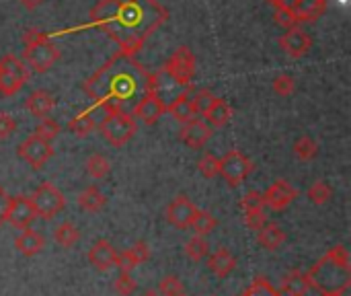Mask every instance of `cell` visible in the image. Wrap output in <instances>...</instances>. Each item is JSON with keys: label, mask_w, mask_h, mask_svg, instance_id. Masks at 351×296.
<instances>
[{"label": "cell", "mask_w": 351, "mask_h": 296, "mask_svg": "<svg viewBox=\"0 0 351 296\" xmlns=\"http://www.w3.org/2000/svg\"><path fill=\"white\" fill-rule=\"evenodd\" d=\"M185 253H187V258H191L193 262H202V260H206L208 255H210V245H208V241L204 239V237H193V239H189L187 243H185Z\"/></svg>", "instance_id": "cell-32"}, {"label": "cell", "mask_w": 351, "mask_h": 296, "mask_svg": "<svg viewBox=\"0 0 351 296\" xmlns=\"http://www.w3.org/2000/svg\"><path fill=\"white\" fill-rule=\"evenodd\" d=\"M173 78H177L181 84L189 87L195 74V56L189 47H179L165 66Z\"/></svg>", "instance_id": "cell-10"}, {"label": "cell", "mask_w": 351, "mask_h": 296, "mask_svg": "<svg viewBox=\"0 0 351 296\" xmlns=\"http://www.w3.org/2000/svg\"><path fill=\"white\" fill-rule=\"evenodd\" d=\"M230 115H232L230 105L224 99H216V103L206 113V122L210 128H224L230 122Z\"/></svg>", "instance_id": "cell-25"}, {"label": "cell", "mask_w": 351, "mask_h": 296, "mask_svg": "<svg viewBox=\"0 0 351 296\" xmlns=\"http://www.w3.org/2000/svg\"><path fill=\"white\" fill-rule=\"evenodd\" d=\"M78 239H80V231H78L72 223H62V225L56 227V231H53V241L60 243V245L66 247V249L72 247V245H76Z\"/></svg>", "instance_id": "cell-29"}, {"label": "cell", "mask_w": 351, "mask_h": 296, "mask_svg": "<svg viewBox=\"0 0 351 296\" xmlns=\"http://www.w3.org/2000/svg\"><path fill=\"white\" fill-rule=\"evenodd\" d=\"M321 296H343V295H321Z\"/></svg>", "instance_id": "cell-53"}, {"label": "cell", "mask_w": 351, "mask_h": 296, "mask_svg": "<svg viewBox=\"0 0 351 296\" xmlns=\"http://www.w3.org/2000/svg\"><path fill=\"white\" fill-rule=\"evenodd\" d=\"M257 233H259V237H257V239H259V245H261L263 249H267V251L280 249L282 243L286 241V233H284L282 227L276 225V223H265L263 229L257 231Z\"/></svg>", "instance_id": "cell-22"}, {"label": "cell", "mask_w": 351, "mask_h": 296, "mask_svg": "<svg viewBox=\"0 0 351 296\" xmlns=\"http://www.w3.org/2000/svg\"><path fill=\"white\" fill-rule=\"evenodd\" d=\"M115 253H117V251L111 247V243L105 241V239H101V241H97V243L90 247V251H88V262H90L97 270L107 272V270H111V268L115 266Z\"/></svg>", "instance_id": "cell-17"}, {"label": "cell", "mask_w": 351, "mask_h": 296, "mask_svg": "<svg viewBox=\"0 0 351 296\" xmlns=\"http://www.w3.org/2000/svg\"><path fill=\"white\" fill-rule=\"evenodd\" d=\"M169 113L177 119V122H181V124H187V122H191L197 113H195V109H193V103H191V97L189 95H181L171 107H169Z\"/></svg>", "instance_id": "cell-26"}, {"label": "cell", "mask_w": 351, "mask_h": 296, "mask_svg": "<svg viewBox=\"0 0 351 296\" xmlns=\"http://www.w3.org/2000/svg\"><path fill=\"white\" fill-rule=\"evenodd\" d=\"M276 21L282 25V27H286V31L288 29H294V27H298L300 23L296 21V16H294V12L292 10H276Z\"/></svg>", "instance_id": "cell-47"}, {"label": "cell", "mask_w": 351, "mask_h": 296, "mask_svg": "<svg viewBox=\"0 0 351 296\" xmlns=\"http://www.w3.org/2000/svg\"><path fill=\"white\" fill-rule=\"evenodd\" d=\"M115 266L119 268V272H125V274H130L134 268H138V262H136V258L132 255V251L128 249V251L115 253Z\"/></svg>", "instance_id": "cell-45"}, {"label": "cell", "mask_w": 351, "mask_h": 296, "mask_svg": "<svg viewBox=\"0 0 351 296\" xmlns=\"http://www.w3.org/2000/svg\"><path fill=\"white\" fill-rule=\"evenodd\" d=\"M19 157L23 159V161H27L33 169H41L49 159H51V155H53V146H51V142H47V140H43V138H39V136H29L21 146H19Z\"/></svg>", "instance_id": "cell-9"}, {"label": "cell", "mask_w": 351, "mask_h": 296, "mask_svg": "<svg viewBox=\"0 0 351 296\" xmlns=\"http://www.w3.org/2000/svg\"><path fill=\"white\" fill-rule=\"evenodd\" d=\"M241 296H280V293L269 284V280H265L263 276H257L253 284Z\"/></svg>", "instance_id": "cell-37"}, {"label": "cell", "mask_w": 351, "mask_h": 296, "mask_svg": "<svg viewBox=\"0 0 351 296\" xmlns=\"http://www.w3.org/2000/svg\"><path fill=\"white\" fill-rule=\"evenodd\" d=\"M105 202L107 200H105V196L101 194V190L97 185H90V187H86V190H82L78 194V206L84 212H99V210H103Z\"/></svg>", "instance_id": "cell-24"}, {"label": "cell", "mask_w": 351, "mask_h": 296, "mask_svg": "<svg viewBox=\"0 0 351 296\" xmlns=\"http://www.w3.org/2000/svg\"><path fill=\"white\" fill-rule=\"evenodd\" d=\"M195 212H197V208L193 206V202L189 198L177 196L167 206V220L177 229H187V227H191V220H193Z\"/></svg>", "instance_id": "cell-12"}, {"label": "cell", "mask_w": 351, "mask_h": 296, "mask_svg": "<svg viewBox=\"0 0 351 296\" xmlns=\"http://www.w3.org/2000/svg\"><path fill=\"white\" fill-rule=\"evenodd\" d=\"M216 227H218V220L210 212H206V210H197L193 220H191V229L195 231L197 237H206V235L214 233Z\"/></svg>", "instance_id": "cell-28"}, {"label": "cell", "mask_w": 351, "mask_h": 296, "mask_svg": "<svg viewBox=\"0 0 351 296\" xmlns=\"http://www.w3.org/2000/svg\"><path fill=\"white\" fill-rule=\"evenodd\" d=\"M162 19L165 10L154 0H101L90 12V21L105 29L128 56L142 47Z\"/></svg>", "instance_id": "cell-1"}, {"label": "cell", "mask_w": 351, "mask_h": 296, "mask_svg": "<svg viewBox=\"0 0 351 296\" xmlns=\"http://www.w3.org/2000/svg\"><path fill=\"white\" fill-rule=\"evenodd\" d=\"M216 99H218V97H216L210 89H197V91H195V95L191 97V103H193L195 113L206 115V113L210 111V107L216 103Z\"/></svg>", "instance_id": "cell-33"}, {"label": "cell", "mask_w": 351, "mask_h": 296, "mask_svg": "<svg viewBox=\"0 0 351 296\" xmlns=\"http://www.w3.org/2000/svg\"><path fill=\"white\" fill-rule=\"evenodd\" d=\"M99 130L111 146H123L125 142L134 138L138 126H136L134 115L125 111H115V113L105 115V119L99 124Z\"/></svg>", "instance_id": "cell-6"}, {"label": "cell", "mask_w": 351, "mask_h": 296, "mask_svg": "<svg viewBox=\"0 0 351 296\" xmlns=\"http://www.w3.org/2000/svg\"><path fill=\"white\" fill-rule=\"evenodd\" d=\"M111 171V165H109V159L103 157V155H93L86 159V173L95 179H103L107 177Z\"/></svg>", "instance_id": "cell-31"}, {"label": "cell", "mask_w": 351, "mask_h": 296, "mask_svg": "<svg viewBox=\"0 0 351 296\" xmlns=\"http://www.w3.org/2000/svg\"><path fill=\"white\" fill-rule=\"evenodd\" d=\"M130 251H132V255L136 258L138 266H140V264H144V262L150 258V249H148V245H146L144 241H138V243H136V245H134Z\"/></svg>", "instance_id": "cell-49"}, {"label": "cell", "mask_w": 351, "mask_h": 296, "mask_svg": "<svg viewBox=\"0 0 351 296\" xmlns=\"http://www.w3.org/2000/svg\"><path fill=\"white\" fill-rule=\"evenodd\" d=\"M197 169H199V173H202L204 177L214 179V177L220 173V159H218L216 155H212V152H206L204 157H199Z\"/></svg>", "instance_id": "cell-36"}, {"label": "cell", "mask_w": 351, "mask_h": 296, "mask_svg": "<svg viewBox=\"0 0 351 296\" xmlns=\"http://www.w3.org/2000/svg\"><path fill=\"white\" fill-rule=\"evenodd\" d=\"M10 204H12V198L6 194L4 187H0V227L6 223L8 218V210H10Z\"/></svg>", "instance_id": "cell-48"}, {"label": "cell", "mask_w": 351, "mask_h": 296, "mask_svg": "<svg viewBox=\"0 0 351 296\" xmlns=\"http://www.w3.org/2000/svg\"><path fill=\"white\" fill-rule=\"evenodd\" d=\"M298 198V192L296 187H292L288 181L284 179H278L274 185H269V190L263 194V200H265V206L274 208V210H284L288 208L294 200Z\"/></svg>", "instance_id": "cell-13"}, {"label": "cell", "mask_w": 351, "mask_h": 296, "mask_svg": "<svg viewBox=\"0 0 351 296\" xmlns=\"http://www.w3.org/2000/svg\"><path fill=\"white\" fill-rule=\"evenodd\" d=\"M269 2L276 6V10H290L294 4V0H269Z\"/></svg>", "instance_id": "cell-50"}, {"label": "cell", "mask_w": 351, "mask_h": 296, "mask_svg": "<svg viewBox=\"0 0 351 296\" xmlns=\"http://www.w3.org/2000/svg\"><path fill=\"white\" fill-rule=\"evenodd\" d=\"M280 47L290 56V58H302L311 52L313 47V39L306 31H302L300 27L288 29L282 37H280Z\"/></svg>", "instance_id": "cell-11"}, {"label": "cell", "mask_w": 351, "mask_h": 296, "mask_svg": "<svg viewBox=\"0 0 351 296\" xmlns=\"http://www.w3.org/2000/svg\"><path fill=\"white\" fill-rule=\"evenodd\" d=\"M35 218H37V214H35V208L29 198H25V196L12 198L6 223H10L14 229L23 231V229H29Z\"/></svg>", "instance_id": "cell-15"}, {"label": "cell", "mask_w": 351, "mask_h": 296, "mask_svg": "<svg viewBox=\"0 0 351 296\" xmlns=\"http://www.w3.org/2000/svg\"><path fill=\"white\" fill-rule=\"evenodd\" d=\"M308 286L321 295H343L351 286L350 253L346 245H335L308 272Z\"/></svg>", "instance_id": "cell-3"}, {"label": "cell", "mask_w": 351, "mask_h": 296, "mask_svg": "<svg viewBox=\"0 0 351 296\" xmlns=\"http://www.w3.org/2000/svg\"><path fill=\"white\" fill-rule=\"evenodd\" d=\"M58 134H60V124H58V122H53V119H49V117L39 119V126L35 128V136H39V138H43V140H47V142H51Z\"/></svg>", "instance_id": "cell-38"}, {"label": "cell", "mask_w": 351, "mask_h": 296, "mask_svg": "<svg viewBox=\"0 0 351 296\" xmlns=\"http://www.w3.org/2000/svg\"><path fill=\"white\" fill-rule=\"evenodd\" d=\"M29 200H31V204H33V208H35V214L41 216V218H45V220H51V218H53L56 214H60V212L64 210V206H66L64 194H62L56 185H51L49 181L41 183V185L33 192V196H31Z\"/></svg>", "instance_id": "cell-7"}, {"label": "cell", "mask_w": 351, "mask_h": 296, "mask_svg": "<svg viewBox=\"0 0 351 296\" xmlns=\"http://www.w3.org/2000/svg\"><path fill=\"white\" fill-rule=\"evenodd\" d=\"M43 245H45L43 237H41L39 233L31 231V229H23V231H21V235L14 239V247H16V251H19V253H23L25 258H33V255H37V253L43 249Z\"/></svg>", "instance_id": "cell-21"}, {"label": "cell", "mask_w": 351, "mask_h": 296, "mask_svg": "<svg viewBox=\"0 0 351 296\" xmlns=\"http://www.w3.org/2000/svg\"><path fill=\"white\" fill-rule=\"evenodd\" d=\"M0 70H4V72H8V74H12L14 78H19L23 84L27 82V78H29V68L25 66V62L23 60H19L16 56H12V54H6V56H2L0 58Z\"/></svg>", "instance_id": "cell-27"}, {"label": "cell", "mask_w": 351, "mask_h": 296, "mask_svg": "<svg viewBox=\"0 0 351 296\" xmlns=\"http://www.w3.org/2000/svg\"><path fill=\"white\" fill-rule=\"evenodd\" d=\"M148 72L136 64L134 56H113L95 76L84 82V93L107 113L123 111V103L138 95V89L146 91Z\"/></svg>", "instance_id": "cell-2"}, {"label": "cell", "mask_w": 351, "mask_h": 296, "mask_svg": "<svg viewBox=\"0 0 351 296\" xmlns=\"http://www.w3.org/2000/svg\"><path fill=\"white\" fill-rule=\"evenodd\" d=\"M179 136H181V142L187 144L189 148H202L212 138V128L208 126V122L193 117L191 122L183 124Z\"/></svg>", "instance_id": "cell-14"}, {"label": "cell", "mask_w": 351, "mask_h": 296, "mask_svg": "<svg viewBox=\"0 0 351 296\" xmlns=\"http://www.w3.org/2000/svg\"><path fill=\"white\" fill-rule=\"evenodd\" d=\"M162 113H165L162 103L154 95H148V93L134 107V115H138V119H142L146 126H154L162 117Z\"/></svg>", "instance_id": "cell-16"}, {"label": "cell", "mask_w": 351, "mask_h": 296, "mask_svg": "<svg viewBox=\"0 0 351 296\" xmlns=\"http://www.w3.org/2000/svg\"><path fill=\"white\" fill-rule=\"evenodd\" d=\"M23 43H25V62L37 74L47 72L60 58V49L56 47V43L37 29L25 31Z\"/></svg>", "instance_id": "cell-4"}, {"label": "cell", "mask_w": 351, "mask_h": 296, "mask_svg": "<svg viewBox=\"0 0 351 296\" xmlns=\"http://www.w3.org/2000/svg\"><path fill=\"white\" fill-rule=\"evenodd\" d=\"M19 2H21V6H25V8L33 10V8H37L43 0H19Z\"/></svg>", "instance_id": "cell-51"}, {"label": "cell", "mask_w": 351, "mask_h": 296, "mask_svg": "<svg viewBox=\"0 0 351 296\" xmlns=\"http://www.w3.org/2000/svg\"><path fill=\"white\" fill-rule=\"evenodd\" d=\"M21 87H23V82H21L19 78H14L12 74H8V72L0 70V95H4V97H12Z\"/></svg>", "instance_id": "cell-40"}, {"label": "cell", "mask_w": 351, "mask_h": 296, "mask_svg": "<svg viewBox=\"0 0 351 296\" xmlns=\"http://www.w3.org/2000/svg\"><path fill=\"white\" fill-rule=\"evenodd\" d=\"M189 89H191V84H189V87L181 84L177 78H173V76L169 74V70H167L165 66L158 68L156 72H148L146 93H148V95H154V97L162 103L165 111H169V107H171L181 95H189Z\"/></svg>", "instance_id": "cell-5"}, {"label": "cell", "mask_w": 351, "mask_h": 296, "mask_svg": "<svg viewBox=\"0 0 351 296\" xmlns=\"http://www.w3.org/2000/svg\"><path fill=\"white\" fill-rule=\"evenodd\" d=\"M265 223H267V218H265V212L263 210H247L245 212V225H247V229L261 231Z\"/></svg>", "instance_id": "cell-43"}, {"label": "cell", "mask_w": 351, "mask_h": 296, "mask_svg": "<svg viewBox=\"0 0 351 296\" xmlns=\"http://www.w3.org/2000/svg\"><path fill=\"white\" fill-rule=\"evenodd\" d=\"M208 268H210L218 278H226V276L237 268V258H234L226 247H220V249H216V251L208 258Z\"/></svg>", "instance_id": "cell-20"}, {"label": "cell", "mask_w": 351, "mask_h": 296, "mask_svg": "<svg viewBox=\"0 0 351 296\" xmlns=\"http://www.w3.org/2000/svg\"><path fill=\"white\" fill-rule=\"evenodd\" d=\"M14 130H16V122H14V117H12L10 113L0 111V140L8 138Z\"/></svg>", "instance_id": "cell-46"}, {"label": "cell", "mask_w": 351, "mask_h": 296, "mask_svg": "<svg viewBox=\"0 0 351 296\" xmlns=\"http://www.w3.org/2000/svg\"><path fill=\"white\" fill-rule=\"evenodd\" d=\"M296 89V80L290 74H280L278 78H274V91L280 97H290Z\"/></svg>", "instance_id": "cell-41"}, {"label": "cell", "mask_w": 351, "mask_h": 296, "mask_svg": "<svg viewBox=\"0 0 351 296\" xmlns=\"http://www.w3.org/2000/svg\"><path fill=\"white\" fill-rule=\"evenodd\" d=\"M142 296H160V293L158 291H146Z\"/></svg>", "instance_id": "cell-52"}, {"label": "cell", "mask_w": 351, "mask_h": 296, "mask_svg": "<svg viewBox=\"0 0 351 296\" xmlns=\"http://www.w3.org/2000/svg\"><path fill=\"white\" fill-rule=\"evenodd\" d=\"M113 288H115V293L119 296H132L134 295V291H136V282H134V278H132L130 274L119 272V276H117Z\"/></svg>", "instance_id": "cell-42"}, {"label": "cell", "mask_w": 351, "mask_h": 296, "mask_svg": "<svg viewBox=\"0 0 351 296\" xmlns=\"http://www.w3.org/2000/svg\"><path fill=\"white\" fill-rule=\"evenodd\" d=\"M95 128H97V122H95V117H93L90 113H86V111L80 113V115H76L74 119L68 122V130H70L74 136H78V138L88 136Z\"/></svg>", "instance_id": "cell-30"}, {"label": "cell", "mask_w": 351, "mask_h": 296, "mask_svg": "<svg viewBox=\"0 0 351 296\" xmlns=\"http://www.w3.org/2000/svg\"><path fill=\"white\" fill-rule=\"evenodd\" d=\"M27 109L31 111V115L33 117H37V119H43V117H47L49 115V111L53 109V105H56V99L51 97V93H47V91H33L29 97H27Z\"/></svg>", "instance_id": "cell-19"}, {"label": "cell", "mask_w": 351, "mask_h": 296, "mask_svg": "<svg viewBox=\"0 0 351 296\" xmlns=\"http://www.w3.org/2000/svg\"><path fill=\"white\" fill-rule=\"evenodd\" d=\"M290 10L294 12L298 23L317 21L327 10V0H294Z\"/></svg>", "instance_id": "cell-18"}, {"label": "cell", "mask_w": 351, "mask_h": 296, "mask_svg": "<svg viewBox=\"0 0 351 296\" xmlns=\"http://www.w3.org/2000/svg\"><path fill=\"white\" fill-rule=\"evenodd\" d=\"M308 280H306V274H302L300 270H294L290 272L284 280H282V286H280V296H304L308 293Z\"/></svg>", "instance_id": "cell-23"}, {"label": "cell", "mask_w": 351, "mask_h": 296, "mask_svg": "<svg viewBox=\"0 0 351 296\" xmlns=\"http://www.w3.org/2000/svg\"><path fill=\"white\" fill-rule=\"evenodd\" d=\"M333 196V187L327 181H315L308 190V200L317 206H323L331 200Z\"/></svg>", "instance_id": "cell-35"}, {"label": "cell", "mask_w": 351, "mask_h": 296, "mask_svg": "<svg viewBox=\"0 0 351 296\" xmlns=\"http://www.w3.org/2000/svg\"><path fill=\"white\" fill-rule=\"evenodd\" d=\"M253 169H255V165L249 157H245L241 150H230L220 159L218 175H222L228 181V185H241L251 175Z\"/></svg>", "instance_id": "cell-8"}, {"label": "cell", "mask_w": 351, "mask_h": 296, "mask_svg": "<svg viewBox=\"0 0 351 296\" xmlns=\"http://www.w3.org/2000/svg\"><path fill=\"white\" fill-rule=\"evenodd\" d=\"M241 206H243V210H245V212H247V210H265L263 194H259V192H249V194L243 198Z\"/></svg>", "instance_id": "cell-44"}, {"label": "cell", "mask_w": 351, "mask_h": 296, "mask_svg": "<svg viewBox=\"0 0 351 296\" xmlns=\"http://www.w3.org/2000/svg\"><path fill=\"white\" fill-rule=\"evenodd\" d=\"M294 155L300 159V161H313L317 155H319V144L308 138V136H302L294 142Z\"/></svg>", "instance_id": "cell-34"}, {"label": "cell", "mask_w": 351, "mask_h": 296, "mask_svg": "<svg viewBox=\"0 0 351 296\" xmlns=\"http://www.w3.org/2000/svg\"><path fill=\"white\" fill-rule=\"evenodd\" d=\"M158 293H160V296H185L183 284H181V280H179L177 276H167V278H162Z\"/></svg>", "instance_id": "cell-39"}]
</instances>
